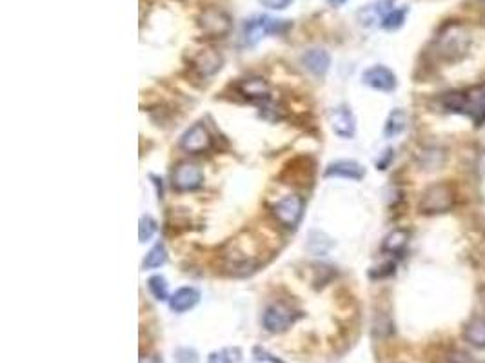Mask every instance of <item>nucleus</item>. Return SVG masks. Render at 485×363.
Returning <instances> with one entry per match:
<instances>
[{
  "label": "nucleus",
  "mask_w": 485,
  "mask_h": 363,
  "mask_svg": "<svg viewBox=\"0 0 485 363\" xmlns=\"http://www.w3.org/2000/svg\"><path fill=\"white\" fill-rule=\"evenodd\" d=\"M329 124H331L333 131L340 136V138H353L354 131H356L354 114L351 113V109L345 108V105L331 109V113H329Z\"/></svg>",
  "instance_id": "9b49d317"
},
{
  "label": "nucleus",
  "mask_w": 485,
  "mask_h": 363,
  "mask_svg": "<svg viewBox=\"0 0 485 363\" xmlns=\"http://www.w3.org/2000/svg\"><path fill=\"white\" fill-rule=\"evenodd\" d=\"M331 245H333L331 242L327 240L322 232H311V236H309L307 249L313 254H326L327 249H329Z\"/></svg>",
  "instance_id": "5701e85b"
},
{
  "label": "nucleus",
  "mask_w": 485,
  "mask_h": 363,
  "mask_svg": "<svg viewBox=\"0 0 485 363\" xmlns=\"http://www.w3.org/2000/svg\"><path fill=\"white\" fill-rule=\"evenodd\" d=\"M175 360L177 363H198V356L193 349H178Z\"/></svg>",
  "instance_id": "a878e982"
},
{
  "label": "nucleus",
  "mask_w": 485,
  "mask_h": 363,
  "mask_svg": "<svg viewBox=\"0 0 485 363\" xmlns=\"http://www.w3.org/2000/svg\"><path fill=\"white\" fill-rule=\"evenodd\" d=\"M391 158H393V151L387 149L386 151V158L380 160V162H377V168L378 169H387V163H389Z\"/></svg>",
  "instance_id": "c756f323"
},
{
  "label": "nucleus",
  "mask_w": 485,
  "mask_h": 363,
  "mask_svg": "<svg viewBox=\"0 0 485 363\" xmlns=\"http://www.w3.org/2000/svg\"><path fill=\"white\" fill-rule=\"evenodd\" d=\"M304 214V200L296 195H287L273 205V216L287 229H295Z\"/></svg>",
  "instance_id": "423d86ee"
},
{
  "label": "nucleus",
  "mask_w": 485,
  "mask_h": 363,
  "mask_svg": "<svg viewBox=\"0 0 485 363\" xmlns=\"http://www.w3.org/2000/svg\"><path fill=\"white\" fill-rule=\"evenodd\" d=\"M287 20H277L271 17H254L247 20L244 26V44L253 47L259 44L266 35H280L289 29Z\"/></svg>",
  "instance_id": "20e7f679"
},
{
  "label": "nucleus",
  "mask_w": 485,
  "mask_h": 363,
  "mask_svg": "<svg viewBox=\"0 0 485 363\" xmlns=\"http://www.w3.org/2000/svg\"><path fill=\"white\" fill-rule=\"evenodd\" d=\"M454 205V189L449 184H433L420 196L418 209L422 214H440Z\"/></svg>",
  "instance_id": "7ed1b4c3"
},
{
  "label": "nucleus",
  "mask_w": 485,
  "mask_h": 363,
  "mask_svg": "<svg viewBox=\"0 0 485 363\" xmlns=\"http://www.w3.org/2000/svg\"><path fill=\"white\" fill-rule=\"evenodd\" d=\"M254 358L259 360V362H271V363H284V362H280L278 358H273L271 354L269 353H266V350H260V349H254Z\"/></svg>",
  "instance_id": "cd10ccee"
},
{
  "label": "nucleus",
  "mask_w": 485,
  "mask_h": 363,
  "mask_svg": "<svg viewBox=\"0 0 485 363\" xmlns=\"http://www.w3.org/2000/svg\"><path fill=\"white\" fill-rule=\"evenodd\" d=\"M302 62H304L305 68L313 73V75L322 77V75L327 73L329 66H331V57H329V53L326 50H309L302 57Z\"/></svg>",
  "instance_id": "dca6fc26"
},
{
  "label": "nucleus",
  "mask_w": 485,
  "mask_h": 363,
  "mask_svg": "<svg viewBox=\"0 0 485 363\" xmlns=\"http://www.w3.org/2000/svg\"><path fill=\"white\" fill-rule=\"evenodd\" d=\"M242 350L238 347H229L220 353H213L209 356V363H240Z\"/></svg>",
  "instance_id": "4be33fe9"
},
{
  "label": "nucleus",
  "mask_w": 485,
  "mask_h": 363,
  "mask_svg": "<svg viewBox=\"0 0 485 363\" xmlns=\"http://www.w3.org/2000/svg\"><path fill=\"white\" fill-rule=\"evenodd\" d=\"M449 360L451 363H475L471 358H469L468 354H463V353H454Z\"/></svg>",
  "instance_id": "c85d7f7f"
},
{
  "label": "nucleus",
  "mask_w": 485,
  "mask_h": 363,
  "mask_svg": "<svg viewBox=\"0 0 485 363\" xmlns=\"http://www.w3.org/2000/svg\"><path fill=\"white\" fill-rule=\"evenodd\" d=\"M166 258H168V254H166V247H164L162 244H157L153 249L150 251V253L145 254L144 269L160 267V265H164V263H166Z\"/></svg>",
  "instance_id": "412c9836"
},
{
  "label": "nucleus",
  "mask_w": 485,
  "mask_h": 363,
  "mask_svg": "<svg viewBox=\"0 0 485 363\" xmlns=\"http://www.w3.org/2000/svg\"><path fill=\"white\" fill-rule=\"evenodd\" d=\"M465 340L477 347V349H485V318H472L471 322L465 325V331H463Z\"/></svg>",
  "instance_id": "f3484780"
},
{
  "label": "nucleus",
  "mask_w": 485,
  "mask_h": 363,
  "mask_svg": "<svg viewBox=\"0 0 485 363\" xmlns=\"http://www.w3.org/2000/svg\"><path fill=\"white\" fill-rule=\"evenodd\" d=\"M157 229H159V225H157V222H154L151 216H142L140 218V225H138V238H140L142 244H145V242H150L151 238H153V235L157 232Z\"/></svg>",
  "instance_id": "393cba45"
},
{
  "label": "nucleus",
  "mask_w": 485,
  "mask_h": 363,
  "mask_svg": "<svg viewBox=\"0 0 485 363\" xmlns=\"http://www.w3.org/2000/svg\"><path fill=\"white\" fill-rule=\"evenodd\" d=\"M211 145H213V138H211L204 124L191 126L180 138V147L191 154L204 153V151L211 149Z\"/></svg>",
  "instance_id": "6e6552de"
},
{
  "label": "nucleus",
  "mask_w": 485,
  "mask_h": 363,
  "mask_svg": "<svg viewBox=\"0 0 485 363\" xmlns=\"http://www.w3.org/2000/svg\"><path fill=\"white\" fill-rule=\"evenodd\" d=\"M362 80L365 86L372 87L377 91H384V93H391L396 87V77L395 73L391 71L386 66H372L368 71H363Z\"/></svg>",
  "instance_id": "9d476101"
},
{
  "label": "nucleus",
  "mask_w": 485,
  "mask_h": 363,
  "mask_svg": "<svg viewBox=\"0 0 485 363\" xmlns=\"http://www.w3.org/2000/svg\"><path fill=\"white\" fill-rule=\"evenodd\" d=\"M147 287H150L151 295L157 299H168V283H166V278L157 274V276H151L147 280Z\"/></svg>",
  "instance_id": "b1692460"
},
{
  "label": "nucleus",
  "mask_w": 485,
  "mask_h": 363,
  "mask_svg": "<svg viewBox=\"0 0 485 363\" xmlns=\"http://www.w3.org/2000/svg\"><path fill=\"white\" fill-rule=\"evenodd\" d=\"M442 105L451 113L468 114L477 126L485 122V84L468 91H453L442 96Z\"/></svg>",
  "instance_id": "f257e3e1"
},
{
  "label": "nucleus",
  "mask_w": 485,
  "mask_h": 363,
  "mask_svg": "<svg viewBox=\"0 0 485 363\" xmlns=\"http://www.w3.org/2000/svg\"><path fill=\"white\" fill-rule=\"evenodd\" d=\"M345 2H347V0H329V4L335 6V8H338V6L345 4Z\"/></svg>",
  "instance_id": "2f4dec72"
},
{
  "label": "nucleus",
  "mask_w": 485,
  "mask_h": 363,
  "mask_svg": "<svg viewBox=\"0 0 485 363\" xmlns=\"http://www.w3.org/2000/svg\"><path fill=\"white\" fill-rule=\"evenodd\" d=\"M405 15H407V8L391 9L389 13L384 17V20H382V27L387 29V31H395V29L402 27V24L405 22Z\"/></svg>",
  "instance_id": "aec40b11"
},
{
  "label": "nucleus",
  "mask_w": 485,
  "mask_h": 363,
  "mask_svg": "<svg viewBox=\"0 0 485 363\" xmlns=\"http://www.w3.org/2000/svg\"><path fill=\"white\" fill-rule=\"evenodd\" d=\"M200 302V292L195 287H182L169 298V307L175 313H186Z\"/></svg>",
  "instance_id": "2eb2a0df"
},
{
  "label": "nucleus",
  "mask_w": 485,
  "mask_h": 363,
  "mask_svg": "<svg viewBox=\"0 0 485 363\" xmlns=\"http://www.w3.org/2000/svg\"><path fill=\"white\" fill-rule=\"evenodd\" d=\"M222 62V54H218L213 50H204L196 53V57L193 59V68H195L200 77H211L217 71H220Z\"/></svg>",
  "instance_id": "4468645a"
},
{
  "label": "nucleus",
  "mask_w": 485,
  "mask_h": 363,
  "mask_svg": "<svg viewBox=\"0 0 485 363\" xmlns=\"http://www.w3.org/2000/svg\"><path fill=\"white\" fill-rule=\"evenodd\" d=\"M471 45V35L460 24H447L436 38V53L444 60H460Z\"/></svg>",
  "instance_id": "f03ea898"
},
{
  "label": "nucleus",
  "mask_w": 485,
  "mask_h": 363,
  "mask_svg": "<svg viewBox=\"0 0 485 363\" xmlns=\"http://www.w3.org/2000/svg\"><path fill=\"white\" fill-rule=\"evenodd\" d=\"M407 242L409 232L405 231V229H395V231H391L389 235L386 236V240L382 244V249L386 251V253L398 254L407 247Z\"/></svg>",
  "instance_id": "6ab92c4d"
},
{
  "label": "nucleus",
  "mask_w": 485,
  "mask_h": 363,
  "mask_svg": "<svg viewBox=\"0 0 485 363\" xmlns=\"http://www.w3.org/2000/svg\"><path fill=\"white\" fill-rule=\"evenodd\" d=\"M260 4L263 6V8H268V9H286V8H289L295 0H259Z\"/></svg>",
  "instance_id": "bb28decb"
},
{
  "label": "nucleus",
  "mask_w": 485,
  "mask_h": 363,
  "mask_svg": "<svg viewBox=\"0 0 485 363\" xmlns=\"http://www.w3.org/2000/svg\"><path fill=\"white\" fill-rule=\"evenodd\" d=\"M238 91H240V95H244L245 98L251 100V102H256V104H266V102L271 98L268 82L260 77L244 78V80H240L238 82Z\"/></svg>",
  "instance_id": "f8f14e48"
},
{
  "label": "nucleus",
  "mask_w": 485,
  "mask_h": 363,
  "mask_svg": "<svg viewBox=\"0 0 485 363\" xmlns=\"http://www.w3.org/2000/svg\"><path fill=\"white\" fill-rule=\"evenodd\" d=\"M140 363H160V358L159 356H145L140 360Z\"/></svg>",
  "instance_id": "7c9ffc66"
},
{
  "label": "nucleus",
  "mask_w": 485,
  "mask_h": 363,
  "mask_svg": "<svg viewBox=\"0 0 485 363\" xmlns=\"http://www.w3.org/2000/svg\"><path fill=\"white\" fill-rule=\"evenodd\" d=\"M326 177L362 180L365 177V169H363L362 163L354 162V160H336V162L329 163V168L326 169Z\"/></svg>",
  "instance_id": "ddd939ff"
},
{
  "label": "nucleus",
  "mask_w": 485,
  "mask_h": 363,
  "mask_svg": "<svg viewBox=\"0 0 485 363\" xmlns=\"http://www.w3.org/2000/svg\"><path fill=\"white\" fill-rule=\"evenodd\" d=\"M407 127V113L404 109H393L387 117L386 127H384V136L386 138H395L402 135Z\"/></svg>",
  "instance_id": "a211bd4d"
},
{
  "label": "nucleus",
  "mask_w": 485,
  "mask_h": 363,
  "mask_svg": "<svg viewBox=\"0 0 485 363\" xmlns=\"http://www.w3.org/2000/svg\"><path fill=\"white\" fill-rule=\"evenodd\" d=\"M196 24H198L200 31L209 38H224L233 27L231 17L220 8L204 9L196 18Z\"/></svg>",
  "instance_id": "39448f33"
},
{
  "label": "nucleus",
  "mask_w": 485,
  "mask_h": 363,
  "mask_svg": "<svg viewBox=\"0 0 485 363\" xmlns=\"http://www.w3.org/2000/svg\"><path fill=\"white\" fill-rule=\"evenodd\" d=\"M296 318H298V314H296L293 309H289L287 305L275 304L266 309L262 322L263 327H266L269 332H275V334H277V332L287 331V329L296 322Z\"/></svg>",
  "instance_id": "0eeeda50"
},
{
  "label": "nucleus",
  "mask_w": 485,
  "mask_h": 363,
  "mask_svg": "<svg viewBox=\"0 0 485 363\" xmlns=\"http://www.w3.org/2000/svg\"><path fill=\"white\" fill-rule=\"evenodd\" d=\"M202 182H204V172L195 163H178L173 171V187L178 191L198 189Z\"/></svg>",
  "instance_id": "1a4fd4ad"
}]
</instances>
